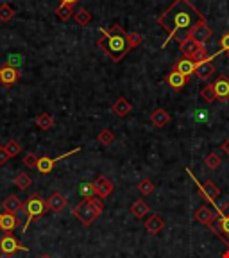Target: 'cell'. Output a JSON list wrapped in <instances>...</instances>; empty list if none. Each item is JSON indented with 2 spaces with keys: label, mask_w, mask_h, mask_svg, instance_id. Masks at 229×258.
<instances>
[{
  "label": "cell",
  "mask_w": 229,
  "mask_h": 258,
  "mask_svg": "<svg viewBox=\"0 0 229 258\" xmlns=\"http://www.w3.org/2000/svg\"><path fill=\"white\" fill-rule=\"evenodd\" d=\"M202 22H206L204 15L190 0H174L172 6L158 16V24L168 32L161 47H167L170 40H176L179 43L184 41L186 38H190L192 29Z\"/></svg>",
  "instance_id": "6da1fadb"
},
{
  "label": "cell",
  "mask_w": 229,
  "mask_h": 258,
  "mask_svg": "<svg viewBox=\"0 0 229 258\" xmlns=\"http://www.w3.org/2000/svg\"><path fill=\"white\" fill-rule=\"evenodd\" d=\"M99 32L104 36V38H100V40L97 41V45H99L100 48H104L115 63L122 61L123 56L131 50L129 43H127V34L123 32L122 27L118 24L113 25L111 31L104 29V27H99Z\"/></svg>",
  "instance_id": "7a4b0ae2"
},
{
  "label": "cell",
  "mask_w": 229,
  "mask_h": 258,
  "mask_svg": "<svg viewBox=\"0 0 229 258\" xmlns=\"http://www.w3.org/2000/svg\"><path fill=\"white\" fill-rule=\"evenodd\" d=\"M102 211H104V203L100 201V197H84V201H81V203L74 208V215H76L84 226H90Z\"/></svg>",
  "instance_id": "3957f363"
},
{
  "label": "cell",
  "mask_w": 229,
  "mask_h": 258,
  "mask_svg": "<svg viewBox=\"0 0 229 258\" xmlns=\"http://www.w3.org/2000/svg\"><path fill=\"white\" fill-rule=\"evenodd\" d=\"M47 210H48V208H47V201L43 199L40 194H31L29 199L25 201L24 210H22V211H25V213H27V221H25L24 229H22V231L25 233V231L29 229L31 224L34 223V221H38V219L43 217Z\"/></svg>",
  "instance_id": "277c9868"
},
{
  "label": "cell",
  "mask_w": 229,
  "mask_h": 258,
  "mask_svg": "<svg viewBox=\"0 0 229 258\" xmlns=\"http://www.w3.org/2000/svg\"><path fill=\"white\" fill-rule=\"evenodd\" d=\"M81 151V147H76V149H72V151H68V153L61 154V156H58V158H50V156H40L38 158V165H36V169H38V172L40 174H50L54 169V165L58 163L59 160L63 158H68V156H72V154H77Z\"/></svg>",
  "instance_id": "5b68a950"
},
{
  "label": "cell",
  "mask_w": 229,
  "mask_h": 258,
  "mask_svg": "<svg viewBox=\"0 0 229 258\" xmlns=\"http://www.w3.org/2000/svg\"><path fill=\"white\" fill-rule=\"evenodd\" d=\"M186 174H188L192 179H194L195 183H197V187H199V194L204 197L206 201H210V203H215V199H217L218 195H220V188L215 185L213 181H206L204 185H200L199 181H197V177L194 176V172L190 169H186Z\"/></svg>",
  "instance_id": "8992f818"
},
{
  "label": "cell",
  "mask_w": 229,
  "mask_h": 258,
  "mask_svg": "<svg viewBox=\"0 0 229 258\" xmlns=\"http://www.w3.org/2000/svg\"><path fill=\"white\" fill-rule=\"evenodd\" d=\"M18 251H29V249L25 246H22L13 235H4V237L0 239V253H2L4 257H11V255H15V253H18Z\"/></svg>",
  "instance_id": "52a82bcc"
},
{
  "label": "cell",
  "mask_w": 229,
  "mask_h": 258,
  "mask_svg": "<svg viewBox=\"0 0 229 258\" xmlns=\"http://www.w3.org/2000/svg\"><path fill=\"white\" fill-rule=\"evenodd\" d=\"M210 229H212L213 233L218 235L222 242L228 246L229 249V217H218L215 219L212 224H210Z\"/></svg>",
  "instance_id": "ba28073f"
},
{
  "label": "cell",
  "mask_w": 229,
  "mask_h": 258,
  "mask_svg": "<svg viewBox=\"0 0 229 258\" xmlns=\"http://www.w3.org/2000/svg\"><path fill=\"white\" fill-rule=\"evenodd\" d=\"M20 79V72L16 68H13L9 64H4L0 66V82L6 86V88H11L15 82H18Z\"/></svg>",
  "instance_id": "9c48e42d"
},
{
  "label": "cell",
  "mask_w": 229,
  "mask_h": 258,
  "mask_svg": "<svg viewBox=\"0 0 229 258\" xmlns=\"http://www.w3.org/2000/svg\"><path fill=\"white\" fill-rule=\"evenodd\" d=\"M95 185V195L100 197V199H106L107 195H111L113 192V183L107 179L106 176H99L93 181Z\"/></svg>",
  "instance_id": "30bf717a"
},
{
  "label": "cell",
  "mask_w": 229,
  "mask_h": 258,
  "mask_svg": "<svg viewBox=\"0 0 229 258\" xmlns=\"http://www.w3.org/2000/svg\"><path fill=\"white\" fill-rule=\"evenodd\" d=\"M213 34V31L210 29V25H208V22H202V24H199L197 27H194L192 29V32H190V38L192 40H195L197 43H200V45H204V41L210 40V36Z\"/></svg>",
  "instance_id": "8fae6325"
},
{
  "label": "cell",
  "mask_w": 229,
  "mask_h": 258,
  "mask_svg": "<svg viewBox=\"0 0 229 258\" xmlns=\"http://www.w3.org/2000/svg\"><path fill=\"white\" fill-rule=\"evenodd\" d=\"M16 224H18V219L15 213H9V211L0 213V229L4 231V235H13Z\"/></svg>",
  "instance_id": "7c38bea8"
},
{
  "label": "cell",
  "mask_w": 229,
  "mask_h": 258,
  "mask_svg": "<svg viewBox=\"0 0 229 258\" xmlns=\"http://www.w3.org/2000/svg\"><path fill=\"white\" fill-rule=\"evenodd\" d=\"M167 84L170 86L172 90H176V92H179V90H183L184 86H186V82H188V77L186 76H183V74H179L177 70H174L172 68V72L167 76Z\"/></svg>",
  "instance_id": "4fadbf2b"
},
{
  "label": "cell",
  "mask_w": 229,
  "mask_h": 258,
  "mask_svg": "<svg viewBox=\"0 0 229 258\" xmlns=\"http://www.w3.org/2000/svg\"><path fill=\"white\" fill-rule=\"evenodd\" d=\"M195 68H197V63H195L194 59H188V58L179 59L176 63V66H174V70H177L179 74H183V76H186V77L194 76Z\"/></svg>",
  "instance_id": "5bb4252c"
},
{
  "label": "cell",
  "mask_w": 229,
  "mask_h": 258,
  "mask_svg": "<svg viewBox=\"0 0 229 258\" xmlns=\"http://www.w3.org/2000/svg\"><path fill=\"white\" fill-rule=\"evenodd\" d=\"M66 206V197L61 192H54L50 197L47 199V208L50 211H61Z\"/></svg>",
  "instance_id": "9a60e30c"
},
{
  "label": "cell",
  "mask_w": 229,
  "mask_h": 258,
  "mask_svg": "<svg viewBox=\"0 0 229 258\" xmlns=\"http://www.w3.org/2000/svg\"><path fill=\"white\" fill-rule=\"evenodd\" d=\"M131 112H133V106H131V102L125 99V97H118L117 102L113 104V113H115L117 117H120V118L127 117Z\"/></svg>",
  "instance_id": "2e32d148"
},
{
  "label": "cell",
  "mask_w": 229,
  "mask_h": 258,
  "mask_svg": "<svg viewBox=\"0 0 229 258\" xmlns=\"http://www.w3.org/2000/svg\"><path fill=\"white\" fill-rule=\"evenodd\" d=\"M213 88H215V95H217V99L220 100H226L229 99V79L228 77L220 76L215 81V84H213Z\"/></svg>",
  "instance_id": "e0dca14e"
},
{
  "label": "cell",
  "mask_w": 229,
  "mask_h": 258,
  "mask_svg": "<svg viewBox=\"0 0 229 258\" xmlns=\"http://www.w3.org/2000/svg\"><path fill=\"white\" fill-rule=\"evenodd\" d=\"M200 47H202V45H200V43H197L195 40H192V38H186L184 41H181V43H179L181 54L184 56V58H188V59L194 58V54L197 52Z\"/></svg>",
  "instance_id": "ac0fdd59"
},
{
  "label": "cell",
  "mask_w": 229,
  "mask_h": 258,
  "mask_svg": "<svg viewBox=\"0 0 229 258\" xmlns=\"http://www.w3.org/2000/svg\"><path fill=\"white\" fill-rule=\"evenodd\" d=\"M168 122H170V115L165 112V110H161V108H158V110L153 112V115H151V124H153L154 128L161 129Z\"/></svg>",
  "instance_id": "d6986e66"
},
{
  "label": "cell",
  "mask_w": 229,
  "mask_h": 258,
  "mask_svg": "<svg viewBox=\"0 0 229 258\" xmlns=\"http://www.w3.org/2000/svg\"><path fill=\"white\" fill-rule=\"evenodd\" d=\"M2 206H4V210L9 211V213H18V211L24 208V205H22L20 197H18V195H15V194L7 195L6 199L2 201Z\"/></svg>",
  "instance_id": "ffe728a7"
},
{
  "label": "cell",
  "mask_w": 229,
  "mask_h": 258,
  "mask_svg": "<svg viewBox=\"0 0 229 258\" xmlns=\"http://www.w3.org/2000/svg\"><path fill=\"white\" fill-rule=\"evenodd\" d=\"M194 215H195V221H199L200 224H208V226L215 221V213H213L208 206H200V208H197Z\"/></svg>",
  "instance_id": "44dd1931"
},
{
  "label": "cell",
  "mask_w": 229,
  "mask_h": 258,
  "mask_svg": "<svg viewBox=\"0 0 229 258\" xmlns=\"http://www.w3.org/2000/svg\"><path fill=\"white\" fill-rule=\"evenodd\" d=\"M163 228H165V221L159 217V215H151V217L145 221V229H147L151 235H158Z\"/></svg>",
  "instance_id": "7402d4cb"
},
{
  "label": "cell",
  "mask_w": 229,
  "mask_h": 258,
  "mask_svg": "<svg viewBox=\"0 0 229 258\" xmlns=\"http://www.w3.org/2000/svg\"><path fill=\"white\" fill-rule=\"evenodd\" d=\"M213 72H215V66H213L212 61H204V63L197 64V68H195V76L199 77L200 81H206V79H210V77L213 76Z\"/></svg>",
  "instance_id": "603a6c76"
},
{
  "label": "cell",
  "mask_w": 229,
  "mask_h": 258,
  "mask_svg": "<svg viewBox=\"0 0 229 258\" xmlns=\"http://www.w3.org/2000/svg\"><path fill=\"white\" fill-rule=\"evenodd\" d=\"M149 211H151V208H149V205L145 203V201H135L133 205H131V213L135 215L136 219H143V215H147Z\"/></svg>",
  "instance_id": "cb8c5ba5"
},
{
  "label": "cell",
  "mask_w": 229,
  "mask_h": 258,
  "mask_svg": "<svg viewBox=\"0 0 229 258\" xmlns=\"http://www.w3.org/2000/svg\"><path fill=\"white\" fill-rule=\"evenodd\" d=\"M36 126L40 129H43V131H48L54 126V117L50 113H41V115L36 117Z\"/></svg>",
  "instance_id": "d4e9b609"
},
{
  "label": "cell",
  "mask_w": 229,
  "mask_h": 258,
  "mask_svg": "<svg viewBox=\"0 0 229 258\" xmlns=\"http://www.w3.org/2000/svg\"><path fill=\"white\" fill-rule=\"evenodd\" d=\"M74 18H76V22L81 25V27H86V25L92 22V15H90V11L86 9V7H81L79 11H76Z\"/></svg>",
  "instance_id": "484cf974"
},
{
  "label": "cell",
  "mask_w": 229,
  "mask_h": 258,
  "mask_svg": "<svg viewBox=\"0 0 229 258\" xmlns=\"http://www.w3.org/2000/svg\"><path fill=\"white\" fill-rule=\"evenodd\" d=\"M31 185H32V179H31V176L27 174V172H20V174H16V177H15V187H18L20 190H27Z\"/></svg>",
  "instance_id": "4316f807"
},
{
  "label": "cell",
  "mask_w": 229,
  "mask_h": 258,
  "mask_svg": "<svg viewBox=\"0 0 229 258\" xmlns=\"http://www.w3.org/2000/svg\"><path fill=\"white\" fill-rule=\"evenodd\" d=\"M74 15H76V13H74V7L72 6H61V4H59V7L56 9V16H58L61 22H68Z\"/></svg>",
  "instance_id": "83f0119b"
},
{
  "label": "cell",
  "mask_w": 229,
  "mask_h": 258,
  "mask_svg": "<svg viewBox=\"0 0 229 258\" xmlns=\"http://www.w3.org/2000/svg\"><path fill=\"white\" fill-rule=\"evenodd\" d=\"M25 63V56L24 54H9L6 59V64H9V66H13V68H20L22 64Z\"/></svg>",
  "instance_id": "f1b7e54d"
},
{
  "label": "cell",
  "mask_w": 229,
  "mask_h": 258,
  "mask_svg": "<svg viewBox=\"0 0 229 258\" xmlns=\"http://www.w3.org/2000/svg\"><path fill=\"white\" fill-rule=\"evenodd\" d=\"M4 149H6L11 158H15V156L22 153V144H18L16 140H7V144H4Z\"/></svg>",
  "instance_id": "f546056e"
},
{
  "label": "cell",
  "mask_w": 229,
  "mask_h": 258,
  "mask_svg": "<svg viewBox=\"0 0 229 258\" xmlns=\"http://www.w3.org/2000/svg\"><path fill=\"white\" fill-rule=\"evenodd\" d=\"M97 140L102 144V145H109V144H113V140H115V133H113L111 129H102L99 133V136H97Z\"/></svg>",
  "instance_id": "4dcf8cb0"
},
{
  "label": "cell",
  "mask_w": 229,
  "mask_h": 258,
  "mask_svg": "<svg viewBox=\"0 0 229 258\" xmlns=\"http://www.w3.org/2000/svg\"><path fill=\"white\" fill-rule=\"evenodd\" d=\"M15 18V9L7 4H0V22H9Z\"/></svg>",
  "instance_id": "1f68e13d"
},
{
  "label": "cell",
  "mask_w": 229,
  "mask_h": 258,
  "mask_svg": "<svg viewBox=\"0 0 229 258\" xmlns=\"http://www.w3.org/2000/svg\"><path fill=\"white\" fill-rule=\"evenodd\" d=\"M154 183L151 181V179H147V177H145V179H141L140 183H138V190H140V194L141 195H149V194H153L154 192Z\"/></svg>",
  "instance_id": "d6a6232c"
},
{
  "label": "cell",
  "mask_w": 229,
  "mask_h": 258,
  "mask_svg": "<svg viewBox=\"0 0 229 258\" xmlns=\"http://www.w3.org/2000/svg\"><path fill=\"white\" fill-rule=\"evenodd\" d=\"M200 97H202V100H206V102H215V100H217V95H215L213 84L204 86V88L200 90Z\"/></svg>",
  "instance_id": "836d02e7"
},
{
  "label": "cell",
  "mask_w": 229,
  "mask_h": 258,
  "mask_svg": "<svg viewBox=\"0 0 229 258\" xmlns=\"http://www.w3.org/2000/svg\"><path fill=\"white\" fill-rule=\"evenodd\" d=\"M204 161H206V165H208L210 169H218V167H220V163H222V158H220L217 153H210L204 158Z\"/></svg>",
  "instance_id": "e575fe53"
},
{
  "label": "cell",
  "mask_w": 229,
  "mask_h": 258,
  "mask_svg": "<svg viewBox=\"0 0 229 258\" xmlns=\"http://www.w3.org/2000/svg\"><path fill=\"white\" fill-rule=\"evenodd\" d=\"M127 43H129V48H138L143 43V36L140 32H129L127 34Z\"/></svg>",
  "instance_id": "d590c367"
},
{
  "label": "cell",
  "mask_w": 229,
  "mask_h": 258,
  "mask_svg": "<svg viewBox=\"0 0 229 258\" xmlns=\"http://www.w3.org/2000/svg\"><path fill=\"white\" fill-rule=\"evenodd\" d=\"M79 192L84 197H95V185L93 183H82L81 187H79Z\"/></svg>",
  "instance_id": "8d00e7d4"
},
{
  "label": "cell",
  "mask_w": 229,
  "mask_h": 258,
  "mask_svg": "<svg viewBox=\"0 0 229 258\" xmlns=\"http://www.w3.org/2000/svg\"><path fill=\"white\" fill-rule=\"evenodd\" d=\"M24 165L25 167H29V169H36V165H38V156L34 153H27L24 158Z\"/></svg>",
  "instance_id": "74e56055"
},
{
  "label": "cell",
  "mask_w": 229,
  "mask_h": 258,
  "mask_svg": "<svg viewBox=\"0 0 229 258\" xmlns=\"http://www.w3.org/2000/svg\"><path fill=\"white\" fill-rule=\"evenodd\" d=\"M229 52V31L220 38V54Z\"/></svg>",
  "instance_id": "f35d334b"
},
{
  "label": "cell",
  "mask_w": 229,
  "mask_h": 258,
  "mask_svg": "<svg viewBox=\"0 0 229 258\" xmlns=\"http://www.w3.org/2000/svg\"><path fill=\"white\" fill-rule=\"evenodd\" d=\"M7 160H11V156L7 154V151L4 149V145H0V165H6Z\"/></svg>",
  "instance_id": "ab89813d"
},
{
  "label": "cell",
  "mask_w": 229,
  "mask_h": 258,
  "mask_svg": "<svg viewBox=\"0 0 229 258\" xmlns=\"http://www.w3.org/2000/svg\"><path fill=\"white\" fill-rule=\"evenodd\" d=\"M217 211L220 217H229V203H224L222 206H218Z\"/></svg>",
  "instance_id": "60d3db41"
},
{
  "label": "cell",
  "mask_w": 229,
  "mask_h": 258,
  "mask_svg": "<svg viewBox=\"0 0 229 258\" xmlns=\"http://www.w3.org/2000/svg\"><path fill=\"white\" fill-rule=\"evenodd\" d=\"M59 2H61V6H76L77 2H79V0H59Z\"/></svg>",
  "instance_id": "b9f144b4"
},
{
  "label": "cell",
  "mask_w": 229,
  "mask_h": 258,
  "mask_svg": "<svg viewBox=\"0 0 229 258\" xmlns=\"http://www.w3.org/2000/svg\"><path fill=\"white\" fill-rule=\"evenodd\" d=\"M222 151L229 156V138H226V140L222 142Z\"/></svg>",
  "instance_id": "7bdbcfd3"
},
{
  "label": "cell",
  "mask_w": 229,
  "mask_h": 258,
  "mask_svg": "<svg viewBox=\"0 0 229 258\" xmlns=\"http://www.w3.org/2000/svg\"><path fill=\"white\" fill-rule=\"evenodd\" d=\"M222 258H229V249H228V251H226V253H224Z\"/></svg>",
  "instance_id": "ee69618b"
},
{
  "label": "cell",
  "mask_w": 229,
  "mask_h": 258,
  "mask_svg": "<svg viewBox=\"0 0 229 258\" xmlns=\"http://www.w3.org/2000/svg\"><path fill=\"white\" fill-rule=\"evenodd\" d=\"M40 258H52V257H50V255H41Z\"/></svg>",
  "instance_id": "f6af8a7d"
},
{
  "label": "cell",
  "mask_w": 229,
  "mask_h": 258,
  "mask_svg": "<svg viewBox=\"0 0 229 258\" xmlns=\"http://www.w3.org/2000/svg\"><path fill=\"white\" fill-rule=\"evenodd\" d=\"M2 257H4V255H2V253H0V258H2Z\"/></svg>",
  "instance_id": "bcb514c9"
},
{
  "label": "cell",
  "mask_w": 229,
  "mask_h": 258,
  "mask_svg": "<svg viewBox=\"0 0 229 258\" xmlns=\"http://www.w3.org/2000/svg\"><path fill=\"white\" fill-rule=\"evenodd\" d=\"M228 59H229V52H228Z\"/></svg>",
  "instance_id": "7dc6e473"
}]
</instances>
